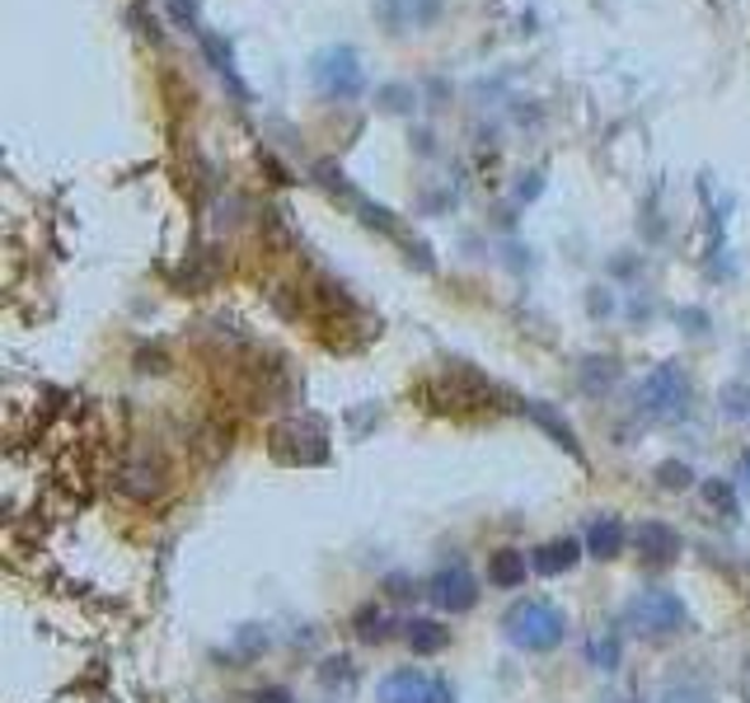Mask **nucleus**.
I'll use <instances>...</instances> for the list:
<instances>
[{
    "instance_id": "obj_1",
    "label": "nucleus",
    "mask_w": 750,
    "mask_h": 703,
    "mask_svg": "<svg viewBox=\"0 0 750 703\" xmlns=\"http://www.w3.org/2000/svg\"><path fill=\"white\" fill-rule=\"evenodd\" d=\"M502 633H507L511 648H521V652H554L567 638V615L554 600L525 596L502 615Z\"/></svg>"
},
{
    "instance_id": "obj_2",
    "label": "nucleus",
    "mask_w": 750,
    "mask_h": 703,
    "mask_svg": "<svg viewBox=\"0 0 750 703\" xmlns=\"http://www.w3.org/2000/svg\"><path fill=\"white\" fill-rule=\"evenodd\" d=\"M310 81L314 90L324 94V99H357V94L366 90V71H362V56L357 48H347V43H333L324 52H314L310 56Z\"/></svg>"
},
{
    "instance_id": "obj_3",
    "label": "nucleus",
    "mask_w": 750,
    "mask_h": 703,
    "mask_svg": "<svg viewBox=\"0 0 750 703\" xmlns=\"http://www.w3.org/2000/svg\"><path fill=\"white\" fill-rule=\"evenodd\" d=\"M638 408H643L647 418H657V422L685 418V408H689V376H685V366L680 361H662V366L647 370L643 385H638Z\"/></svg>"
},
{
    "instance_id": "obj_4",
    "label": "nucleus",
    "mask_w": 750,
    "mask_h": 703,
    "mask_svg": "<svg viewBox=\"0 0 750 703\" xmlns=\"http://www.w3.org/2000/svg\"><path fill=\"white\" fill-rule=\"evenodd\" d=\"M685 600L670 591V586H643V591L628 600V623L647 638H666L685 629Z\"/></svg>"
},
{
    "instance_id": "obj_5",
    "label": "nucleus",
    "mask_w": 750,
    "mask_h": 703,
    "mask_svg": "<svg viewBox=\"0 0 750 703\" xmlns=\"http://www.w3.org/2000/svg\"><path fill=\"white\" fill-rule=\"evenodd\" d=\"M427 600L437 605L441 615H469L479 605V581H473L469 563H441L437 573L427 577Z\"/></svg>"
},
{
    "instance_id": "obj_6",
    "label": "nucleus",
    "mask_w": 750,
    "mask_h": 703,
    "mask_svg": "<svg viewBox=\"0 0 750 703\" xmlns=\"http://www.w3.org/2000/svg\"><path fill=\"white\" fill-rule=\"evenodd\" d=\"M272 455H278L282 464H324L329 460V437L314 418H305V422L291 418L272 432Z\"/></svg>"
},
{
    "instance_id": "obj_7",
    "label": "nucleus",
    "mask_w": 750,
    "mask_h": 703,
    "mask_svg": "<svg viewBox=\"0 0 750 703\" xmlns=\"http://www.w3.org/2000/svg\"><path fill=\"white\" fill-rule=\"evenodd\" d=\"M381 703H456V694H450L441 675H427L423 667H404L381 680Z\"/></svg>"
},
{
    "instance_id": "obj_8",
    "label": "nucleus",
    "mask_w": 750,
    "mask_h": 703,
    "mask_svg": "<svg viewBox=\"0 0 750 703\" xmlns=\"http://www.w3.org/2000/svg\"><path fill=\"white\" fill-rule=\"evenodd\" d=\"M628 544L638 549L643 563H676L680 558V535H676V525H666V521H638L634 531H628Z\"/></svg>"
},
{
    "instance_id": "obj_9",
    "label": "nucleus",
    "mask_w": 750,
    "mask_h": 703,
    "mask_svg": "<svg viewBox=\"0 0 750 703\" xmlns=\"http://www.w3.org/2000/svg\"><path fill=\"white\" fill-rule=\"evenodd\" d=\"M197 43H202V56L211 62V71H216V75H221V81L230 85V94H235V99H240V104H249V90H244V81H240V71H235V52H230V43H226V38H221V33H211V29H202V33H197Z\"/></svg>"
},
{
    "instance_id": "obj_10",
    "label": "nucleus",
    "mask_w": 750,
    "mask_h": 703,
    "mask_svg": "<svg viewBox=\"0 0 750 703\" xmlns=\"http://www.w3.org/2000/svg\"><path fill=\"white\" fill-rule=\"evenodd\" d=\"M586 554L591 558H619L624 554V544H628V531H624V521L619 516H591V525H586Z\"/></svg>"
},
{
    "instance_id": "obj_11",
    "label": "nucleus",
    "mask_w": 750,
    "mask_h": 703,
    "mask_svg": "<svg viewBox=\"0 0 750 703\" xmlns=\"http://www.w3.org/2000/svg\"><path fill=\"white\" fill-rule=\"evenodd\" d=\"M582 549H586V544H582V539H572V535H563V539H549V544H540V549L530 554V568H535V573H544V577L572 573V568H577V558H582Z\"/></svg>"
},
{
    "instance_id": "obj_12",
    "label": "nucleus",
    "mask_w": 750,
    "mask_h": 703,
    "mask_svg": "<svg viewBox=\"0 0 750 703\" xmlns=\"http://www.w3.org/2000/svg\"><path fill=\"white\" fill-rule=\"evenodd\" d=\"M525 573H530V563H525L521 549H498V554H488V581L502 586V591H517V586H525Z\"/></svg>"
},
{
    "instance_id": "obj_13",
    "label": "nucleus",
    "mask_w": 750,
    "mask_h": 703,
    "mask_svg": "<svg viewBox=\"0 0 750 703\" xmlns=\"http://www.w3.org/2000/svg\"><path fill=\"white\" fill-rule=\"evenodd\" d=\"M117 487H123L127 497H136V502H150V497H160L165 474H160V464H127L123 479H117Z\"/></svg>"
},
{
    "instance_id": "obj_14",
    "label": "nucleus",
    "mask_w": 750,
    "mask_h": 703,
    "mask_svg": "<svg viewBox=\"0 0 750 703\" xmlns=\"http://www.w3.org/2000/svg\"><path fill=\"white\" fill-rule=\"evenodd\" d=\"M404 629H408V633H404V638H408V648H413V652H423V657L441 652L446 642H450V629H441L437 619H408Z\"/></svg>"
},
{
    "instance_id": "obj_15",
    "label": "nucleus",
    "mask_w": 750,
    "mask_h": 703,
    "mask_svg": "<svg viewBox=\"0 0 750 703\" xmlns=\"http://www.w3.org/2000/svg\"><path fill=\"white\" fill-rule=\"evenodd\" d=\"M525 413L535 418V422L544 427V432H549V437H554V441L563 445L567 455H577V460H582V445H577V437H572V427H567V422H563V418L554 413V408H549V403H525Z\"/></svg>"
},
{
    "instance_id": "obj_16",
    "label": "nucleus",
    "mask_w": 750,
    "mask_h": 703,
    "mask_svg": "<svg viewBox=\"0 0 750 703\" xmlns=\"http://www.w3.org/2000/svg\"><path fill=\"white\" fill-rule=\"evenodd\" d=\"M704 502L713 506V512L732 525V521H741V502H737V487L727 483V479H708L704 483Z\"/></svg>"
},
{
    "instance_id": "obj_17",
    "label": "nucleus",
    "mask_w": 750,
    "mask_h": 703,
    "mask_svg": "<svg viewBox=\"0 0 750 703\" xmlns=\"http://www.w3.org/2000/svg\"><path fill=\"white\" fill-rule=\"evenodd\" d=\"M352 633H357L362 642H385L389 638V615L381 610V605H362V610L352 615Z\"/></svg>"
},
{
    "instance_id": "obj_18",
    "label": "nucleus",
    "mask_w": 750,
    "mask_h": 703,
    "mask_svg": "<svg viewBox=\"0 0 750 703\" xmlns=\"http://www.w3.org/2000/svg\"><path fill=\"white\" fill-rule=\"evenodd\" d=\"M375 104H381L385 113H413V104H418V90L404 85V81H389L375 90Z\"/></svg>"
},
{
    "instance_id": "obj_19",
    "label": "nucleus",
    "mask_w": 750,
    "mask_h": 703,
    "mask_svg": "<svg viewBox=\"0 0 750 703\" xmlns=\"http://www.w3.org/2000/svg\"><path fill=\"white\" fill-rule=\"evenodd\" d=\"M586 657H591V667L596 671H615L619 667V638L615 633H596L586 642Z\"/></svg>"
},
{
    "instance_id": "obj_20",
    "label": "nucleus",
    "mask_w": 750,
    "mask_h": 703,
    "mask_svg": "<svg viewBox=\"0 0 750 703\" xmlns=\"http://www.w3.org/2000/svg\"><path fill=\"white\" fill-rule=\"evenodd\" d=\"M657 483L666 487V493H685V487L695 483V469H689L685 460H666V464H657Z\"/></svg>"
},
{
    "instance_id": "obj_21",
    "label": "nucleus",
    "mask_w": 750,
    "mask_h": 703,
    "mask_svg": "<svg viewBox=\"0 0 750 703\" xmlns=\"http://www.w3.org/2000/svg\"><path fill=\"white\" fill-rule=\"evenodd\" d=\"M722 413L727 418H746L750 413V385H741V380L722 385Z\"/></svg>"
},
{
    "instance_id": "obj_22",
    "label": "nucleus",
    "mask_w": 750,
    "mask_h": 703,
    "mask_svg": "<svg viewBox=\"0 0 750 703\" xmlns=\"http://www.w3.org/2000/svg\"><path fill=\"white\" fill-rule=\"evenodd\" d=\"M662 703H713L699 685H670L666 694H662Z\"/></svg>"
},
{
    "instance_id": "obj_23",
    "label": "nucleus",
    "mask_w": 750,
    "mask_h": 703,
    "mask_svg": "<svg viewBox=\"0 0 750 703\" xmlns=\"http://www.w3.org/2000/svg\"><path fill=\"white\" fill-rule=\"evenodd\" d=\"M615 376H619V370H615V361H610V357H601V370H586V389H596V385L605 389V385L615 380Z\"/></svg>"
},
{
    "instance_id": "obj_24",
    "label": "nucleus",
    "mask_w": 750,
    "mask_h": 703,
    "mask_svg": "<svg viewBox=\"0 0 750 703\" xmlns=\"http://www.w3.org/2000/svg\"><path fill=\"white\" fill-rule=\"evenodd\" d=\"M253 703H295V699H291V690H282V685H268V690L253 694Z\"/></svg>"
},
{
    "instance_id": "obj_25",
    "label": "nucleus",
    "mask_w": 750,
    "mask_h": 703,
    "mask_svg": "<svg viewBox=\"0 0 750 703\" xmlns=\"http://www.w3.org/2000/svg\"><path fill=\"white\" fill-rule=\"evenodd\" d=\"M737 474H741V483H746V487H750V451H746V455H741V464H737Z\"/></svg>"
},
{
    "instance_id": "obj_26",
    "label": "nucleus",
    "mask_w": 750,
    "mask_h": 703,
    "mask_svg": "<svg viewBox=\"0 0 750 703\" xmlns=\"http://www.w3.org/2000/svg\"><path fill=\"white\" fill-rule=\"evenodd\" d=\"M746 699H750V661H746Z\"/></svg>"
}]
</instances>
